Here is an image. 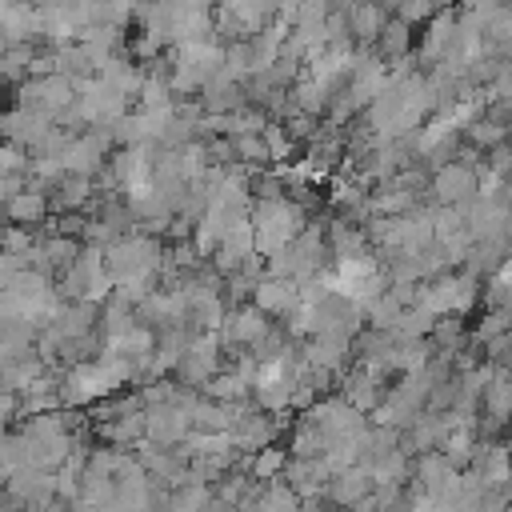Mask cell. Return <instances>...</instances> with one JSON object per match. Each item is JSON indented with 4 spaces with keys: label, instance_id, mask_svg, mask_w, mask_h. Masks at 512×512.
<instances>
[{
    "label": "cell",
    "instance_id": "cell-9",
    "mask_svg": "<svg viewBox=\"0 0 512 512\" xmlns=\"http://www.w3.org/2000/svg\"><path fill=\"white\" fill-rule=\"evenodd\" d=\"M384 392H388V376L360 360H352V368L340 372V396L360 412H372L384 400Z\"/></svg>",
    "mask_w": 512,
    "mask_h": 512
},
{
    "label": "cell",
    "instance_id": "cell-8",
    "mask_svg": "<svg viewBox=\"0 0 512 512\" xmlns=\"http://www.w3.org/2000/svg\"><path fill=\"white\" fill-rule=\"evenodd\" d=\"M48 212H52V208H48V192H44V184H40V180H32V176H28L16 192H8V196H4V204H0V216H4L8 224L32 228V232L48 220Z\"/></svg>",
    "mask_w": 512,
    "mask_h": 512
},
{
    "label": "cell",
    "instance_id": "cell-14",
    "mask_svg": "<svg viewBox=\"0 0 512 512\" xmlns=\"http://www.w3.org/2000/svg\"><path fill=\"white\" fill-rule=\"evenodd\" d=\"M252 304L260 312H268L272 320H284L296 304H300V284L288 276H260L252 288Z\"/></svg>",
    "mask_w": 512,
    "mask_h": 512
},
{
    "label": "cell",
    "instance_id": "cell-31",
    "mask_svg": "<svg viewBox=\"0 0 512 512\" xmlns=\"http://www.w3.org/2000/svg\"><path fill=\"white\" fill-rule=\"evenodd\" d=\"M232 140V156H236V164H244V168H260L264 160H268V148H264V136L260 132H236V136H228Z\"/></svg>",
    "mask_w": 512,
    "mask_h": 512
},
{
    "label": "cell",
    "instance_id": "cell-6",
    "mask_svg": "<svg viewBox=\"0 0 512 512\" xmlns=\"http://www.w3.org/2000/svg\"><path fill=\"white\" fill-rule=\"evenodd\" d=\"M476 184H480V164H468V160H444L428 172V192L436 204H468L476 196Z\"/></svg>",
    "mask_w": 512,
    "mask_h": 512
},
{
    "label": "cell",
    "instance_id": "cell-5",
    "mask_svg": "<svg viewBox=\"0 0 512 512\" xmlns=\"http://www.w3.org/2000/svg\"><path fill=\"white\" fill-rule=\"evenodd\" d=\"M220 352H224V348H220L216 332H196V336L184 344V352H180V360H176V368H172L176 384L200 392V388L224 368V356H220Z\"/></svg>",
    "mask_w": 512,
    "mask_h": 512
},
{
    "label": "cell",
    "instance_id": "cell-18",
    "mask_svg": "<svg viewBox=\"0 0 512 512\" xmlns=\"http://www.w3.org/2000/svg\"><path fill=\"white\" fill-rule=\"evenodd\" d=\"M512 116L504 112V108H492V112H480L468 128H464V140L476 148V152H488V148H496V144H504L512 132Z\"/></svg>",
    "mask_w": 512,
    "mask_h": 512
},
{
    "label": "cell",
    "instance_id": "cell-21",
    "mask_svg": "<svg viewBox=\"0 0 512 512\" xmlns=\"http://www.w3.org/2000/svg\"><path fill=\"white\" fill-rule=\"evenodd\" d=\"M412 44H416L412 24L388 16L384 28H380V36H376V44H372V52H376L384 64H396V60H408V56H412Z\"/></svg>",
    "mask_w": 512,
    "mask_h": 512
},
{
    "label": "cell",
    "instance_id": "cell-15",
    "mask_svg": "<svg viewBox=\"0 0 512 512\" xmlns=\"http://www.w3.org/2000/svg\"><path fill=\"white\" fill-rule=\"evenodd\" d=\"M104 84H112L120 96H128V100H136V92H140V84H144V76H148V68L140 64V60H132L124 48L120 52H112L104 64H100V72H96Z\"/></svg>",
    "mask_w": 512,
    "mask_h": 512
},
{
    "label": "cell",
    "instance_id": "cell-7",
    "mask_svg": "<svg viewBox=\"0 0 512 512\" xmlns=\"http://www.w3.org/2000/svg\"><path fill=\"white\" fill-rule=\"evenodd\" d=\"M276 436H280L276 412H264V408H256L252 400L240 408L236 424L228 428V440H232L236 452H256V448H264V444H276Z\"/></svg>",
    "mask_w": 512,
    "mask_h": 512
},
{
    "label": "cell",
    "instance_id": "cell-25",
    "mask_svg": "<svg viewBox=\"0 0 512 512\" xmlns=\"http://www.w3.org/2000/svg\"><path fill=\"white\" fill-rule=\"evenodd\" d=\"M284 464H288V448H280V444H264V448L248 452V476L260 480V484L264 480H280Z\"/></svg>",
    "mask_w": 512,
    "mask_h": 512
},
{
    "label": "cell",
    "instance_id": "cell-27",
    "mask_svg": "<svg viewBox=\"0 0 512 512\" xmlns=\"http://www.w3.org/2000/svg\"><path fill=\"white\" fill-rule=\"evenodd\" d=\"M208 400H224V404H240V400H252V392H248V384L232 372V368H220L204 388H200Z\"/></svg>",
    "mask_w": 512,
    "mask_h": 512
},
{
    "label": "cell",
    "instance_id": "cell-35",
    "mask_svg": "<svg viewBox=\"0 0 512 512\" xmlns=\"http://www.w3.org/2000/svg\"><path fill=\"white\" fill-rule=\"evenodd\" d=\"M432 12H440L432 0H396V8H392V16L396 20H404V24H428L432 20Z\"/></svg>",
    "mask_w": 512,
    "mask_h": 512
},
{
    "label": "cell",
    "instance_id": "cell-28",
    "mask_svg": "<svg viewBox=\"0 0 512 512\" xmlns=\"http://www.w3.org/2000/svg\"><path fill=\"white\" fill-rule=\"evenodd\" d=\"M208 500H212V484H196V480H188V484L168 488V512H204Z\"/></svg>",
    "mask_w": 512,
    "mask_h": 512
},
{
    "label": "cell",
    "instance_id": "cell-24",
    "mask_svg": "<svg viewBox=\"0 0 512 512\" xmlns=\"http://www.w3.org/2000/svg\"><path fill=\"white\" fill-rule=\"evenodd\" d=\"M328 452V436L312 424V420H296L288 432V456H324Z\"/></svg>",
    "mask_w": 512,
    "mask_h": 512
},
{
    "label": "cell",
    "instance_id": "cell-20",
    "mask_svg": "<svg viewBox=\"0 0 512 512\" xmlns=\"http://www.w3.org/2000/svg\"><path fill=\"white\" fill-rule=\"evenodd\" d=\"M368 492H372V476H368L364 464H348V468L332 472V480H328V488H324V496H328L332 504H340V508L356 504V500L368 496Z\"/></svg>",
    "mask_w": 512,
    "mask_h": 512
},
{
    "label": "cell",
    "instance_id": "cell-11",
    "mask_svg": "<svg viewBox=\"0 0 512 512\" xmlns=\"http://www.w3.org/2000/svg\"><path fill=\"white\" fill-rule=\"evenodd\" d=\"M456 36H460V12H452V8L432 12V20L424 24V36H420V60H428V64L448 60L456 52Z\"/></svg>",
    "mask_w": 512,
    "mask_h": 512
},
{
    "label": "cell",
    "instance_id": "cell-40",
    "mask_svg": "<svg viewBox=\"0 0 512 512\" xmlns=\"http://www.w3.org/2000/svg\"><path fill=\"white\" fill-rule=\"evenodd\" d=\"M4 360H8V352H4V348H0V368H4Z\"/></svg>",
    "mask_w": 512,
    "mask_h": 512
},
{
    "label": "cell",
    "instance_id": "cell-36",
    "mask_svg": "<svg viewBox=\"0 0 512 512\" xmlns=\"http://www.w3.org/2000/svg\"><path fill=\"white\" fill-rule=\"evenodd\" d=\"M404 488H408V484H404ZM408 512H444V508H440L436 496H428V492H420V488H408Z\"/></svg>",
    "mask_w": 512,
    "mask_h": 512
},
{
    "label": "cell",
    "instance_id": "cell-2",
    "mask_svg": "<svg viewBox=\"0 0 512 512\" xmlns=\"http://www.w3.org/2000/svg\"><path fill=\"white\" fill-rule=\"evenodd\" d=\"M224 68V44L220 40H188L168 52V84L176 96L200 92L212 76Z\"/></svg>",
    "mask_w": 512,
    "mask_h": 512
},
{
    "label": "cell",
    "instance_id": "cell-29",
    "mask_svg": "<svg viewBox=\"0 0 512 512\" xmlns=\"http://www.w3.org/2000/svg\"><path fill=\"white\" fill-rule=\"evenodd\" d=\"M400 312H404V304L384 288L380 296H372V300L364 304V324H368V328H396Z\"/></svg>",
    "mask_w": 512,
    "mask_h": 512
},
{
    "label": "cell",
    "instance_id": "cell-12",
    "mask_svg": "<svg viewBox=\"0 0 512 512\" xmlns=\"http://www.w3.org/2000/svg\"><path fill=\"white\" fill-rule=\"evenodd\" d=\"M280 480H284L300 500H308V496H324V488H328V480H332V468L324 464V456H288Z\"/></svg>",
    "mask_w": 512,
    "mask_h": 512
},
{
    "label": "cell",
    "instance_id": "cell-39",
    "mask_svg": "<svg viewBox=\"0 0 512 512\" xmlns=\"http://www.w3.org/2000/svg\"><path fill=\"white\" fill-rule=\"evenodd\" d=\"M204 512H240V508H236V504H228V500H220V496L212 492V500H208V508H204Z\"/></svg>",
    "mask_w": 512,
    "mask_h": 512
},
{
    "label": "cell",
    "instance_id": "cell-10",
    "mask_svg": "<svg viewBox=\"0 0 512 512\" xmlns=\"http://www.w3.org/2000/svg\"><path fill=\"white\" fill-rule=\"evenodd\" d=\"M52 128H56V124H52L48 116H40V112H32V108H20V104H12L8 112H0V140L16 144V148H24V152H32Z\"/></svg>",
    "mask_w": 512,
    "mask_h": 512
},
{
    "label": "cell",
    "instance_id": "cell-34",
    "mask_svg": "<svg viewBox=\"0 0 512 512\" xmlns=\"http://www.w3.org/2000/svg\"><path fill=\"white\" fill-rule=\"evenodd\" d=\"M508 332V308H488L484 316H480V324L472 328V340L476 344H488V340H496V336H504Z\"/></svg>",
    "mask_w": 512,
    "mask_h": 512
},
{
    "label": "cell",
    "instance_id": "cell-13",
    "mask_svg": "<svg viewBox=\"0 0 512 512\" xmlns=\"http://www.w3.org/2000/svg\"><path fill=\"white\" fill-rule=\"evenodd\" d=\"M48 192V208L60 216V212H84L96 196V180L92 176H76V172H60L52 184H44Z\"/></svg>",
    "mask_w": 512,
    "mask_h": 512
},
{
    "label": "cell",
    "instance_id": "cell-1",
    "mask_svg": "<svg viewBox=\"0 0 512 512\" xmlns=\"http://www.w3.org/2000/svg\"><path fill=\"white\" fill-rule=\"evenodd\" d=\"M248 220H252V240H256V252L260 256H272L280 252L288 240H296L308 224V208L292 196H276V200H252L248 208Z\"/></svg>",
    "mask_w": 512,
    "mask_h": 512
},
{
    "label": "cell",
    "instance_id": "cell-38",
    "mask_svg": "<svg viewBox=\"0 0 512 512\" xmlns=\"http://www.w3.org/2000/svg\"><path fill=\"white\" fill-rule=\"evenodd\" d=\"M348 512H376V496L368 492V496H360L356 504H348Z\"/></svg>",
    "mask_w": 512,
    "mask_h": 512
},
{
    "label": "cell",
    "instance_id": "cell-23",
    "mask_svg": "<svg viewBox=\"0 0 512 512\" xmlns=\"http://www.w3.org/2000/svg\"><path fill=\"white\" fill-rule=\"evenodd\" d=\"M36 48L40 44H8L4 52H0V84H20V80H28L32 76V56H36Z\"/></svg>",
    "mask_w": 512,
    "mask_h": 512
},
{
    "label": "cell",
    "instance_id": "cell-30",
    "mask_svg": "<svg viewBox=\"0 0 512 512\" xmlns=\"http://www.w3.org/2000/svg\"><path fill=\"white\" fill-rule=\"evenodd\" d=\"M432 324H436V316L428 312V308H420V304H408L404 312H400V320H396V336L400 340H424L428 332H432Z\"/></svg>",
    "mask_w": 512,
    "mask_h": 512
},
{
    "label": "cell",
    "instance_id": "cell-32",
    "mask_svg": "<svg viewBox=\"0 0 512 512\" xmlns=\"http://www.w3.org/2000/svg\"><path fill=\"white\" fill-rule=\"evenodd\" d=\"M260 136H264L268 160H276V164H288V156H292V148H296V140L288 136V128H284L280 120H268V124L260 128Z\"/></svg>",
    "mask_w": 512,
    "mask_h": 512
},
{
    "label": "cell",
    "instance_id": "cell-3",
    "mask_svg": "<svg viewBox=\"0 0 512 512\" xmlns=\"http://www.w3.org/2000/svg\"><path fill=\"white\" fill-rule=\"evenodd\" d=\"M56 292L64 300H92V304H104L112 296V276L104 268V248H92L84 244L76 264L68 272L56 276Z\"/></svg>",
    "mask_w": 512,
    "mask_h": 512
},
{
    "label": "cell",
    "instance_id": "cell-16",
    "mask_svg": "<svg viewBox=\"0 0 512 512\" xmlns=\"http://www.w3.org/2000/svg\"><path fill=\"white\" fill-rule=\"evenodd\" d=\"M348 16V32H352V44H376L384 20H388V8L380 0H352L348 8H340Z\"/></svg>",
    "mask_w": 512,
    "mask_h": 512
},
{
    "label": "cell",
    "instance_id": "cell-26",
    "mask_svg": "<svg viewBox=\"0 0 512 512\" xmlns=\"http://www.w3.org/2000/svg\"><path fill=\"white\" fill-rule=\"evenodd\" d=\"M440 452L448 456L452 468H468V464H472V452H476V428H472V424H456V428L440 440Z\"/></svg>",
    "mask_w": 512,
    "mask_h": 512
},
{
    "label": "cell",
    "instance_id": "cell-41",
    "mask_svg": "<svg viewBox=\"0 0 512 512\" xmlns=\"http://www.w3.org/2000/svg\"><path fill=\"white\" fill-rule=\"evenodd\" d=\"M508 116H512V108H508Z\"/></svg>",
    "mask_w": 512,
    "mask_h": 512
},
{
    "label": "cell",
    "instance_id": "cell-4",
    "mask_svg": "<svg viewBox=\"0 0 512 512\" xmlns=\"http://www.w3.org/2000/svg\"><path fill=\"white\" fill-rule=\"evenodd\" d=\"M72 100H76V84H72L68 76H60V72L28 76V80L16 84V104H20V108H32V112H40V116H48L52 124L72 108Z\"/></svg>",
    "mask_w": 512,
    "mask_h": 512
},
{
    "label": "cell",
    "instance_id": "cell-33",
    "mask_svg": "<svg viewBox=\"0 0 512 512\" xmlns=\"http://www.w3.org/2000/svg\"><path fill=\"white\" fill-rule=\"evenodd\" d=\"M28 172H32V156H28L24 148L0 140V180H8V176H28Z\"/></svg>",
    "mask_w": 512,
    "mask_h": 512
},
{
    "label": "cell",
    "instance_id": "cell-17",
    "mask_svg": "<svg viewBox=\"0 0 512 512\" xmlns=\"http://www.w3.org/2000/svg\"><path fill=\"white\" fill-rule=\"evenodd\" d=\"M200 112H208V116H228V112H236V108H244L248 104V92H244V84H236V80H228V76H212L204 88H200Z\"/></svg>",
    "mask_w": 512,
    "mask_h": 512
},
{
    "label": "cell",
    "instance_id": "cell-22",
    "mask_svg": "<svg viewBox=\"0 0 512 512\" xmlns=\"http://www.w3.org/2000/svg\"><path fill=\"white\" fill-rule=\"evenodd\" d=\"M324 236H328V252H332V260L372 252V240H368L364 224H352V220H344V216H336V220L324 228Z\"/></svg>",
    "mask_w": 512,
    "mask_h": 512
},
{
    "label": "cell",
    "instance_id": "cell-37",
    "mask_svg": "<svg viewBox=\"0 0 512 512\" xmlns=\"http://www.w3.org/2000/svg\"><path fill=\"white\" fill-rule=\"evenodd\" d=\"M504 8V0H460V12H476V16H492V12H500Z\"/></svg>",
    "mask_w": 512,
    "mask_h": 512
},
{
    "label": "cell",
    "instance_id": "cell-19",
    "mask_svg": "<svg viewBox=\"0 0 512 512\" xmlns=\"http://www.w3.org/2000/svg\"><path fill=\"white\" fill-rule=\"evenodd\" d=\"M92 428H96V436H100L104 444H112V448H136V444L144 440V408L120 412V416L100 420V424H92Z\"/></svg>",
    "mask_w": 512,
    "mask_h": 512
}]
</instances>
